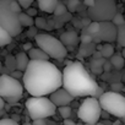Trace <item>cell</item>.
Wrapping results in <instances>:
<instances>
[{
    "instance_id": "obj_33",
    "label": "cell",
    "mask_w": 125,
    "mask_h": 125,
    "mask_svg": "<svg viewBox=\"0 0 125 125\" xmlns=\"http://www.w3.org/2000/svg\"><path fill=\"white\" fill-rule=\"evenodd\" d=\"M10 75H11L14 79H16V80L23 79V73H22V71H19V70H15V71H12Z\"/></svg>"
},
{
    "instance_id": "obj_28",
    "label": "cell",
    "mask_w": 125,
    "mask_h": 125,
    "mask_svg": "<svg viewBox=\"0 0 125 125\" xmlns=\"http://www.w3.org/2000/svg\"><path fill=\"white\" fill-rule=\"evenodd\" d=\"M80 41H81V43H82V44H90V43H92V42H93V37H92V36H90L88 33L83 32V33L80 36Z\"/></svg>"
},
{
    "instance_id": "obj_22",
    "label": "cell",
    "mask_w": 125,
    "mask_h": 125,
    "mask_svg": "<svg viewBox=\"0 0 125 125\" xmlns=\"http://www.w3.org/2000/svg\"><path fill=\"white\" fill-rule=\"evenodd\" d=\"M94 49L96 48H94V45L92 43H90V44H82L81 48H80V54L83 55V56H87V55L93 54L94 53Z\"/></svg>"
},
{
    "instance_id": "obj_25",
    "label": "cell",
    "mask_w": 125,
    "mask_h": 125,
    "mask_svg": "<svg viewBox=\"0 0 125 125\" xmlns=\"http://www.w3.org/2000/svg\"><path fill=\"white\" fill-rule=\"evenodd\" d=\"M34 26L38 30H48V21L44 17H36L34 19Z\"/></svg>"
},
{
    "instance_id": "obj_36",
    "label": "cell",
    "mask_w": 125,
    "mask_h": 125,
    "mask_svg": "<svg viewBox=\"0 0 125 125\" xmlns=\"http://www.w3.org/2000/svg\"><path fill=\"white\" fill-rule=\"evenodd\" d=\"M32 125H47V120L45 119H37L32 121Z\"/></svg>"
},
{
    "instance_id": "obj_37",
    "label": "cell",
    "mask_w": 125,
    "mask_h": 125,
    "mask_svg": "<svg viewBox=\"0 0 125 125\" xmlns=\"http://www.w3.org/2000/svg\"><path fill=\"white\" fill-rule=\"evenodd\" d=\"M83 4H85V6H87V8L90 9V8L94 6V4H96V0H83Z\"/></svg>"
},
{
    "instance_id": "obj_7",
    "label": "cell",
    "mask_w": 125,
    "mask_h": 125,
    "mask_svg": "<svg viewBox=\"0 0 125 125\" xmlns=\"http://www.w3.org/2000/svg\"><path fill=\"white\" fill-rule=\"evenodd\" d=\"M99 104L102 109L116 118H125V96L119 92H104L99 98Z\"/></svg>"
},
{
    "instance_id": "obj_45",
    "label": "cell",
    "mask_w": 125,
    "mask_h": 125,
    "mask_svg": "<svg viewBox=\"0 0 125 125\" xmlns=\"http://www.w3.org/2000/svg\"><path fill=\"white\" fill-rule=\"evenodd\" d=\"M22 125H32V123H25V124H22Z\"/></svg>"
},
{
    "instance_id": "obj_3",
    "label": "cell",
    "mask_w": 125,
    "mask_h": 125,
    "mask_svg": "<svg viewBox=\"0 0 125 125\" xmlns=\"http://www.w3.org/2000/svg\"><path fill=\"white\" fill-rule=\"evenodd\" d=\"M38 48H41L44 53L49 55V58H53L55 60L62 61L68 54L66 47L61 43L60 39L47 34V33H38L34 38Z\"/></svg>"
},
{
    "instance_id": "obj_50",
    "label": "cell",
    "mask_w": 125,
    "mask_h": 125,
    "mask_svg": "<svg viewBox=\"0 0 125 125\" xmlns=\"http://www.w3.org/2000/svg\"><path fill=\"white\" fill-rule=\"evenodd\" d=\"M0 76H1V74H0Z\"/></svg>"
},
{
    "instance_id": "obj_46",
    "label": "cell",
    "mask_w": 125,
    "mask_h": 125,
    "mask_svg": "<svg viewBox=\"0 0 125 125\" xmlns=\"http://www.w3.org/2000/svg\"><path fill=\"white\" fill-rule=\"evenodd\" d=\"M83 125H96V124H83Z\"/></svg>"
},
{
    "instance_id": "obj_42",
    "label": "cell",
    "mask_w": 125,
    "mask_h": 125,
    "mask_svg": "<svg viewBox=\"0 0 125 125\" xmlns=\"http://www.w3.org/2000/svg\"><path fill=\"white\" fill-rule=\"evenodd\" d=\"M4 107H5V101H4L1 97H0V110H3Z\"/></svg>"
},
{
    "instance_id": "obj_27",
    "label": "cell",
    "mask_w": 125,
    "mask_h": 125,
    "mask_svg": "<svg viewBox=\"0 0 125 125\" xmlns=\"http://www.w3.org/2000/svg\"><path fill=\"white\" fill-rule=\"evenodd\" d=\"M112 22L116 26V27H119V26H123V25H125V17H124V15L123 14H120V12H118L115 16H114V19L112 20Z\"/></svg>"
},
{
    "instance_id": "obj_17",
    "label": "cell",
    "mask_w": 125,
    "mask_h": 125,
    "mask_svg": "<svg viewBox=\"0 0 125 125\" xmlns=\"http://www.w3.org/2000/svg\"><path fill=\"white\" fill-rule=\"evenodd\" d=\"M12 41V36L5 30L0 26V47H5L8 44H10Z\"/></svg>"
},
{
    "instance_id": "obj_20",
    "label": "cell",
    "mask_w": 125,
    "mask_h": 125,
    "mask_svg": "<svg viewBox=\"0 0 125 125\" xmlns=\"http://www.w3.org/2000/svg\"><path fill=\"white\" fill-rule=\"evenodd\" d=\"M5 68L10 71V74L15 70H17V66H16V56H12V55H8L6 59H5Z\"/></svg>"
},
{
    "instance_id": "obj_16",
    "label": "cell",
    "mask_w": 125,
    "mask_h": 125,
    "mask_svg": "<svg viewBox=\"0 0 125 125\" xmlns=\"http://www.w3.org/2000/svg\"><path fill=\"white\" fill-rule=\"evenodd\" d=\"M97 49H98V52H101L102 58H112L114 55V47L110 43H105L103 45H98Z\"/></svg>"
},
{
    "instance_id": "obj_2",
    "label": "cell",
    "mask_w": 125,
    "mask_h": 125,
    "mask_svg": "<svg viewBox=\"0 0 125 125\" xmlns=\"http://www.w3.org/2000/svg\"><path fill=\"white\" fill-rule=\"evenodd\" d=\"M62 88L74 97H94L99 86L80 61H74L62 71Z\"/></svg>"
},
{
    "instance_id": "obj_34",
    "label": "cell",
    "mask_w": 125,
    "mask_h": 125,
    "mask_svg": "<svg viewBox=\"0 0 125 125\" xmlns=\"http://www.w3.org/2000/svg\"><path fill=\"white\" fill-rule=\"evenodd\" d=\"M26 14H27L28 16H31V17H34V16L37 15V10L33 9V8H30V9L26 10Z\"/></svg>"
},
{
    "instance_id": "obj_44",
    "label": "cell",
    "mask_w": 125,
    "mask_h": 125,
    "mask_svg": "<svg viewBox=\"0 0 125 125\" xmlns=\"http://www.w3.org/2000/svg\"><path fill=\"white\" fill-rule=\"evenodd\" d=\"M121 55H123V58L125 59V48H123V50H121Z\"/></svg>"
},
{
    "instance_id": "obj_38",
    "label": "cell",
    "mask_w": 125,
    "mask_h": 125,
    "mask_svg": "<svg viewBox=\"0 0 125 125\" xmlns=\"http://www.w3.org/2000/svg\"><path fill=\"white\" fill-rule=\"evenodd\" d=\"M71 21L74 22V26H75V27H77V28H83V26H82V22H81V20H76V19H73Z\"/></svg>"
},
{
    "instance_id": "obj_5",
    "label": "cell",
    "mask_w": 125,
    "mask_h": 125,
    "mask_svg": "<svg viewBox=\"0 0 125 125\" xmlns=\"http://www.w3.org/2000/svg\"><path fill=\"white\" fill-rule=\"evenodd\" d=\"M12 0H0V26L5 28L12 37L21 33L22 26L19 21V15L11 10Z\"/></svg>"
},
{
    "instance_id": "obj_26",
    "label": "cell",
    "mask_w": 125,
    "mask_h": 125,
    "mask_svg": "<svg viewBox=\"0 0 125 125\" xmlns=\"http://www.w3.org/2000/svg\"><path fill=\"white\" fill-rule=\"evenodd\" d=\"M80 6V0H68V3H66V8H68V11L74 14L75 11H77Z\"/></svg>"
},
{
    "instance_id": "obj_13",
    "label": "cell",
    "mask_w": 125,
    "mask_h": 125,
    "mask_svg": "<svg viewBox=\"0 0 125 125\" xmlns=\"http://www.w3.org/2000/svg\"><path fill=\"white\" fill-rule=\"evenodd\" d=\"M38 1V8L43 11V12H48V14H54L55 8L58 5V0H37Z\"/></svg>"
},
{
    "instance_id": "obj_48",
    "label": "cell",
    "mask_w": 125,
    "mask_h": 125,
    "mask_svg": "<svg viewBox=\"0 0 125 125\" xmlns=\"http://www.w3.org/2000/svg\"><path fill=\"white\" fill-rule=\"evenodd\" d=\"M76 125H82V124H76Z\"/></svg>"
},
{
    "instance_id": "obj_10",
    "label": "cell",
    "mask_w": 125,
    "mask_h": 125,
    "mask_svg": "<svg viewBox=\"0 0 125 125\" xmlns=\"http://www.w3.org/2000/svg\"><path fill=\"white\" fill-rule=\"evenodd\" d=\"M101 23V28L97 36L93 37V42L99 43L101 41L105 42V43H112L114 41H116L118 37V27L112 22H99Z\"/></svg>"
},
{
    "instance_id": "obj_30",
    "label": "cell",
    "mask_w": 125,
    "mask_h": 125,
    "mask_svg": "<svg viewBox=\"0 0 125 125\" xmlns=\"http://www.w3.org/2000/svg\"><path fill=\"white\" fill-rule=\"evenodd\" d=\"M11 10L15 14H17V15L22 12V8H21V5L16 1V0H12V3H11Z\"/></svg>"
},
{
    "instance_id": "obj_24",
    "label": "cell",
    "mask_w": 125,
    "mask_h": 125,
    "mask_svg": "<svg viewBox=\"0 0 125 125\" xmlns=\"http://www.w3.org/2000/svg\"><path fill=\"white\" fill-rule=\"evenodd\" d=\"M71 107H69V105H65V107H59V113H60V116L62 118V119H70V116H71Z\"/></svg>"
},
{
    "instance_id": "obj_21",
    "label": "cell",
    "mask_w": 125,
    "mask_h": 125,
    "mask_svg": "<svg viewBox=\"0 0 125 125\" xmlns=\"http://www.w3.org/2000/svg\"><path fill=\"white\" fill-rule=\"evenodd\" d=\"M99 28H101V23H99V22H94V21H92V22H91V25H90L87 28H85V32H86V33H88L90 36L94 37V36H97V34H98Z\"/></svg>"
},
{
    "instance_id": "obj_1",
    "label": "cell",
    "mask_w": 125,
    "mask_h": 125,
    "mask_svg": "<svg viewBox=\"0 0 125 125\" xmlns=\"http://www.w3.org/2000/svg\"><path fill=\"white\" fill-rule=\"evenodd\" d=\"M23 87L32 97H45L62 87V73L49 61L31 60L23 73Z\"/></svg>"
},
{
    "instance_id": "obj_19",
    "label": "cell",
    "mask_w": 125,
    "mask_h": 125,
    "mask_svg": "<svg viewBox=\"0 0 125 125\" xmlns=\"http://www.w3.org/2000/svg\"><path fill=\"white\" fill-rule=\"evenodd\" d=\"M124 62H125V59L123 58V55L121 54H114L112 58H110V64L115 68V69H121L123 66H124Z\"/></svg>"
},
{
    "instance_id": "obj_11",
    "label": "cell",
    "mask_w": 125,
    "mask_h": 125,
    "mask_svg": "<svg viewBox=\"0 0 125 125\" xmlns=\"http://www.w3.org/2000/svg\"><path fill=\"white\" fill-rule=\"evenodd\" d=\"M74 96L70 94L65 88H59L55 92H53L49 97V99L55 104V107H65L69 105L74 101Z\"/></svg>"
},
{
    "instance_id": "obj_9",
    "label": "cell",
    "mask_w": 125,
    "mask_h": 125,
    "mask_svg": "<svg viewBox=\"0 0 125 125\" xmlns=\"http://www.w3.org/2000/svg\"><path fill=\"white\" fill-rule=\"evenodd\" d=\"M102 107L99 101L94 97H87L79 108V118L85 124H97L102 116Z\"/></svg>"
},
{
    "instance_id": "obj_39",
    "label": "cell",
    "mask_w": 125,
    "mask_h": 125,
    "mask_svg": "<svg viewBox=\"0 0 125 125\" xmlns=\"http://www.w3.org/2000/svg\"><path fill=\"white\" fill-rule=\"evenodd\" d=\"M116 43L120 45V47H123V48H125V36H123L120 39H118L116 41Z\"/></svg>"
},
{
    "instance_id": "obj_14",
    "label": "cell",
    "mask_w": 125,
    "mask_h": 125,
    "mask_svg": "<svg viewBox=\"0 0 125 125\" xmlns=\"http://www.w3.org/2000/svg\"><path fill=\"white\" fill-rule=\"evenodd\" d=\"M30 61H31V59L28 58V54H26L23 52L16 54V66H17L19 71L25 73L27 66H28V64H30Z\"/></svg>"
},
{
    "instance_id": "obj_35",
    "label": "cell",
    "mask_w": 125,
    "mask_h": 125,
    "mask_svg": "<svg viewBox=\"0 0 125 125\" xmlns=\"http://www.w3.org/2000/svg\"><path fill=\"white\" fill-rule=\"evenodd\" d=\"M81 22H82V26H83V28H87L90 25H91V22H92V20L88 17V19H81Z\"/></svg>"
},
{
    "instance_id": "obj_43",
    "label": "cell",
    "mask_w": 125,
    "mask_h": 125,
    "mask_svg": "<svg viewBox=\"0 0 125 125\" xmlns=\"http://www.w3.org/2000/svg\"><path fill=\"white\" fill-rule=\"evenodd\" d=\"M110 65H112V64H108V62H105V64H103V69L107 70V71H109V70H110Z\"/></svg>"
},
{
    "instance_id": "obj_18",
    "label": "cell",
    "mask_w": 125,
    "mask_h": 125,
    "mask_svg": "<svg viewBox=\"0 0 125 125\" xmlns=\"http://www.w3.org/2000/svg\"><path fill=\"white\" fill-rule=\"evenodd\" d=\"M19 21L22 27H33V25H34V19L28 16L26 12L19 14Z\"/></svg>"
},
{
    "instance_id": "obj_29",
    "label": "cell",
    "mask_w": 125,
    "mask_h": 125,
    "mask_svg": "<svg viewBox=\"0 0 125 125\" xmlns=\"http://www.w3.org/2000/svg\"><path fill=\"white\" fill-rule=\"evenodd\" d=\"M16 1L21 5V8H22V9L27 10V9H30V8H31V5L33 4L34 0H16Z\"/></svg>"
},
{
    "instance_id": "obj_6",
    "label": "cell",
    "mask_w": 125,
    "mask_h": 125,
    "mask_svg": "<svg viewBox=\"0 0 125 125\" xmlns=\"http://www.w3.org/2000/svg\"><path fill=\"white\" fill-rule=\"evenodd\" d=\"M23 85L11 75L1 74L0 76V97L5 102L16 103L20 101L23 93Z\"/></svg>"
},
{
    "instance_id": "obj_4",
    "label": "cell",
    "mask_w": 125,
    "mask_h": 125,
    "mask_svg": "<svg viewBox=\"0 0 125 125\" xmlns=\"http://www.w3.org/2000/svg\"><path fill=\"white\" fill-rule=\"evenodd\" d=\"M26 108L32 120L47 119L56 112L55 104L47 97H31L26 101Z\"/></svg>"
},
{
    "instance_id": "obj_40",
    "label": "cell",
    "mask_w": 125,
    "mask_h": 125,
    "mask_svg": "<svg viewBox=\"0 0 125 125\" xmlns=\"http://www.w3.org/2000/svg\"><path fill=\"white\" fill-rule=\"evenodd\" d=\"M22 48H23V50H26V52H30V50L32 49V44H31V43H25Z\"/></svg>"
},
{
    "instance_id": "obj_23",
    "label": "cell",
    "mask_w": 125,
    "mask_h": 125,
    "mask_svg": "<svg viewBox=\"0 0 125 125\" xmlns=\"http://www.w3.org/2000/svg\"><path fill=\"white\" fill-rule=\"evenodd\" d=\"M66 12H68V8H66V5L59 1L58 5H56V8H55L54 16H55V17H59V16H62V15L66 14Z\"/></svg>"
},
{
    "instance_id": "obj_15",
    "label": "cell",
    "mask_w": 125,
    "mask_h": 125,
    "mask_svg": "<svg viewBox=\"0 0 125 125\" xmlns=\"http://www.w3.org/2000/svg\"><path fill=\"white\" fill-rule=\"evenodd\" d=\"M28 58L31 60H42V61H48L49 55L44 53L41 48H32L28 52Z\"/></svg>"
},
{
    "instance_id": "obj_32",
    "label": "cell",
    "mask_w": 125,
    "mask_h": 125,
    "mask_svg": "<svg viewBox=\"0 0 125 125\" xmlns=\"http://www.w3.org/2000/svg\"><path fill=\"white\" fill-rule=\"evenodd\" d=\"M37 34H38V28L37 27H30L28 28V32H27L28 38H36Z\"/></svg>"
},
{
    "instance_id": "obj_12",
    "label": "cell",
    "mask_w": 125,
    "mask_h": 125,
    "mask_svg": "<svg viewBox=\"0 0 125 125\" xmlns=\"http://www.w3.org/2000/svg\"><path fill=\"white\" fill-rule=\"evenodd\" d=\"M60 41L65 47H75L77 45L80 41V36L77 34L76 31H66L64 33H61Z\"/></svg>"
},
{
    "instance_id": "obj_31",
    "label": "cell",
    "mask_w": 125,
    "mask_h": 125,
    "mask_svg": "<svg viewBox=\"0 0 125 125\" xmlns=\"http://www.w3.org/2000/svg\"><path fill=\"white\" fill-rule=\"evenodd\" d=\"M0 125H19V123L15 121L14 119L5 118V119H0Z\"/></svg>"
},
{
    "instance_id": "obj_49",
    "label": "cell",
    "mask_w": 125,
    "mask_h": 125,
    "mask_svg": "<svg viewBox=\"0 0 125 125\" xmlns=\"http://www.w3.org/2000/svg\"><path fill=\"white\" fill-rule=\"evenodd\" d=\"M124 17H125V14H124Z\"/></svg>"
},
{
    "instance_id": "obj_47",
    "label": "cell",
    "mask_w": 125,
    "mask_h": 125,
    "mask_svg": "<svg viewBox=\"0 0 125 125\" xmlns=\"http://www.w3.org/2000/svg\"><path fill=\"white\" fill-rule=\"evenodd\" d=\"M123 121H124V123H125V118H123Z\"/></svg>"
},
{
    "instance_id": "obj_8",
    "label": "cell",
    "mask_w": 125,
    "mask_h": 125,
    "mask_svg": "<svg viewBox=\"0 0 125 125\" xmlns=\"http://www.w3.org/2000/svg\"><path fill=\"white\" fill-rule=\"evenodd\" d=\"M88 17L94 22H108L114 19L116 12V5L114 0H96L94 6L87 10Z\"/></svg>"
},
{
    "instance_id": "obj_51",
    "label": "cell",
    "mask_w": 125,
    "mask_h": 125,
    "mask_svg": "<svg viewBox=\"0 0 125 125\" xmlns=\"http://www.w3.org/2000/svg\"><path fill=\"white\" fill-rule=\"evenodd\" d=\"M124 1H125V0H124Z\"/></svg>"
},
{
    "instance_id": "obj_41",
    "label": "cell",
    "mask_w": 125,
    "mask_h": 125,
    "mask_svg": "<svg viewBox=\"0 0 125 125\" xmlns=\"http://www.w3.org/2000/svg\"><path fill=\"white\" fill-rule=\"evenodd\" d=\"M64 125H76V123L73 121L71 119H65L64 120Z\"/></svg>"
}]
</instances>
